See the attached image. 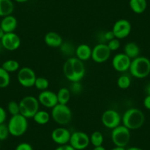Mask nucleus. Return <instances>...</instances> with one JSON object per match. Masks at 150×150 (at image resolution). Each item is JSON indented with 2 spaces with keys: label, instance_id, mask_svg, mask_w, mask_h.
<instances>
[{
  "label": "nucleus",
  "instance_id": "obj_1",
  "mask_svg": "<svg viewBox=\"0 0 150 150\" xmlns=\"http://www.w3.org/2000/svg\"><path fill=\"white\" fill-rule=\"evenodd\" d=\"M63 74L71 83L80 82L86 74V68L82 60L75 57H69L63 64Z\"/></svg>",
  "mask_w": 150,
  "mask_h": 150
},
{
  "label": "nucleus",
  "instance_id": "obj_2",
  "mask_svg": "<svg viewBox=\"0 0 150 150\" xmlns=\"http://www.w3.org/2000/svg\"><path fill=\"white\" fill-rule=\"evenodd\" d=\"M145 122L144 113L138 108H129L124 112L122 122L124 126L129 130L138 129L144 125Z\"/></svg>",
  "mask_w": 150,
  "mask_h": 150
},
{
  "label": "nucleus",
  "instance_id": "obj_3",
  "mask_svg": "<svg viewBox=\"0 0 150 150\" xmlns=\"http://www.w3.org/2000/svg\"><path fill=\"white\" fill-rule=\"evenodd\" d=\"M129 73L137 79H144L150 74V60L144 56L132 59L129 66Z\"/></svg>",
  "mask_w": 150,
  "mask_h": 150
},
{
  "label": "nucleus",
  "instance_id": "obj_4",
  "mask_svg": "<svg viewBox=\"0 0 150 150\" xmlns=\"http://www.w3.org/2000/svg\"><path fill=\"white\" fill-rule=\"evenodd\" d=\"M39 106L38 98L33 96H24L19 102L20 114L27 119H31L39 110Z\"/></svg>",
  "mask_w": 150,
  "mask_h": 150
},
{
  "label": "nucleus",
  "instance_id": "obj_5",
  "mask_svg": "<svg viewBox=\"0 0 150 150\" xmlns=\"http://www.w3.org/2000/svg\"><path fill=\"white\" fill-rule=\"evenodd\" d=\"M10 135L14 137H20L24 135L28 129L27 119L22 115L12 116L8 124Z\"/></svg>",
  "mask_w": 150,
  "mask_h": 150
},
{
  "label": "nucleus",
  "instance_id": "obj_6",
  "mask_svg": "<svg viewBox=\"0 0 150 150\" xmlns=\"http://www.w3.org/2000/svg\"><path fill=\"white\" fill-rule=\"evenodd\" d=\"M51 116L57 124L60 125H66L71 121L72 112L67 105L57 104L52 108Z\"/></svg>",
  "mask_w": 150,
  "mask_h": 150
},
{
  "label": "nucleus",
  "instance_id": "obj_7",
  "mask_svg": "<svg viewBox=\"0 0 150 150\" xmlns=\"http://www.w3.org/2000/svg\"><path fill=\"white\" fill-rule=\"evenodd\" d=\"M130 130L122 125L112 129L111 140L116 146L126 147L130 141Z\"/></svg>",
  "mask_w": 150,
  "mask_h": 150
},
{
  "label": "nucleus",
  "instance_id": "obj_8",
  "mask_svg": "<svg viewBox=\"0 0 150 150\" xmlns=\"http://www.w3.org/2000/svg\"><path fill=\"white\" fill-rule=\"evenodd\" d=\"M36 74L33 69L30 67H23L19 69L17 74V79L22 87L32 88L34 86L35 82Z\"/></svg>",
  "mask_w": 150,
  "mask_h": 150
},
{
  "label": "nucleus",
  "instance_id": "obj_9",
  "mask_svg": "<svg viewBox=\"0 0 150 150\" xmlns=\"http://www.w3.org/2000/svg\"><path fill=\"white\" fill-rule=\"evenodd\" d=\"M69 145L76 150H84L90 144V136L82 131H76L71 134Z\"/></svg>",
  "mask_w": 150,
  "mask_h": 150
},
{
  "label": "nucleus",
  "instance_id": "obj_10",
  "mask_svg": "<svg viewBox=\"0 0 150 150\" xmlns=\"http://www.w3.org/2000/svg\"><path fill=\"white\" fill-rule=\"evenodd\" d=\"M101 120L105 127L112 129L121 125L122 116L115 110L108 109L102 113Z\"/></svg>",
  "mask_w": 150,
  "mask_h": 150
},
{
  "label": "nucleus",
  "instance_id": "obj_11",
  "mask_svg": "<svg viewBox=\"0 0 150 150\" xmlns=\"http://www.w3.org/2000/svg\"><path fill=\"white\" fill-rule=\"evenodd\" d=\"M132 25L127 19H119L116 21L112 26V31L116 38L120 40L125 38L130 34Z\"/></svg>",
  "mask_w": 150,
  "mask_h": 150
},
{
  "label": "nucleus",
  "instance_id": "obj_12",
  "mask_svg": "<svg viewBox=\"0 0 150 150\" xmlns=\"http://www.w3.org/2000/svg\"><path fill=\"white\" fill-rule=\"evenodd\" d=\"M111 51L106 44H98L92 49L91 59L97 63L106 62L110 58Z\"/></svg>",
  "mask_w": 150,
  "mask_h": 150
},
{
  "label": "nucleus",
  "instance_id": "obj_13",
  "mask_svg": "<svg viewBox=\"0 0 150 150\" xmlns=\"http://www.w3.org/2000/svg\"><path fill=\"white\" fill-rule=\"evenodd\" d=\"M21 38L15 33H5L1 39L2 46L8 51H15L21 46Z\"/></svg>",
  "mask_w": 150,
  "mask_h": 150
},
{
  "label": "nucleus",
  "instance_id": "obj_14",
  "mask_svg": "<svg viewBox=\"0 0 150 150\" xmlns=\"http://www.w3.org/2000/svg\"><path fill=\"white\" fill-rule=\"evenodd\" d=\"M131 60L125 53L116 54L112 59V68L119 72H125L129 70L131 64Z\"/></svg>",
  "mask_w": 150,
  "mask_h": 150
},
{
  "label": "nucleus",
  "instance_id": "obj_15",
  "mask_svg": "<svg viewBox=\"0 0 150 150\" xmlns=\"http://www.w3.org/2000/svg\"><path fill=\"white\" fill-rule=\"evenodd\" d=\"M40 105L47 108H53L56 105L58 104L57 102V93L51 91H43L38 96Z\"/></svg>",
  "mask_w": 150,
  "mask_h": 150
},
{
  "label": "nucleus",
  "instance_id": "obj_16",
  "mask_svg": "<svg viewBox=\"0 0 150 150\" xmlns=\"http://www.w3.org/2000/svg\"><path fill=\"white\" fill-rule=\"evenodd\" d=\"M71 134V133L66 128L58 127L52 132L51 137L55 144L60 146H63L69 143Z\"/></svg>",
  "mask_w": 150,
  "mask_h": 150
},
{
  "label": "nucleus",
  "instance_id": "obj_17",
  "mask_svg": "<svg viewBox=\"0 0 150 150\" xmlns=\"http://www.w3.org/2000/svg\"><path fill=\"white\" fill-rule=\"evenodd\" d=\"M18 25V21L16 17L10 15L2 18L0 22V27L3 30L5 33H14Z\"/></svg>",
  "mask_w": 150,
  "mask_h": 150
},
{
  "label": "nucleus",
  "instance_id": "obj_18",
  "mask_svg": "<svg viewBox=\"0 0 150 150\" xmlns=\"http://www.w3.org/2000/svg\"><path fill=\"white\" fill-rule=\"evenodd\" d=\"M44 42L52 48H60L63 40L61 36L55 32H49L44 36Z\"/></svg>",
  "mask_w": 150,
  "mask_h": 150
},
{
  "label": "nucleus",
  "instance_id": "obj_19",
  "mask_svg": "<svg viewBox=\"0 0 150 150\" xmlns=\"http://www.w3.org/2000/svg\"><path fill=\"white\" fill-rule=\"evenodd\" d=\"M92 49L87 44H80L77 46L75 50V55L76 57L82 61H86L91 58Z\"/></svg>",
  "mask_w": 150,
  "mask_h": 150
},
{
  "label": "nucleus",
  "instance_id": "obj_20",
  "mask_svg": "<svg viewBox=\"0 0 150 150\" xmlns=\"http://www.w3.org/2000/svg\"><path fill=\"white\" fill-rule=\"evenodd\" d=\"M140 47L134 42H129L125 44L124 48V53L129 57L131 60L138 57L140 54Z\"/></svg>",
  "mask_w": 150,
  "mask_h": 150
},
{
  "label": "nucleus",
  "instance_id": "obj_21",
  "mask_svg": "<svg viewBox=\"0 0 150 150\" xmlns=\"http://www.w3.org/2000/svg\"><path fill=\"white\" fill-rule=\"evenodd\" d=\"M14 11V5L12 0H0V17L11 15Z\"/></svg>",
  "mask_w": 150,
  "mask_h": 150
},
{
  "label": "nucleus",
  "instance_id": "obj_22",
  "mask_svg": "<svg viewBox=\"0 0 150 150\" xmlns=\"http://www.w3.org/2000/svg\"><path fill=\"white\" fill-rule=\"evenodd\" d=\"M129 8L133 13L141 14L146 10V0H129Z\"/></svg>",
  "mask_w": 150,
  "mask_h": 150
},
{
  "label": "nucleus",
  "instance_id": "obj_23",
  "mask_svg": "<svg viewBox=\"0 0 150 150\" xmlns=\"http://www.w3.org/2000/svg\"><path fill=\"white\" fill-rule=\"evenodd\" d=\"M33 120L35 121L36 124L39 125H47L50 120V115L49 112L45 110H39L36 112L33 116Z\"/></svg>",
  "mask_w": 150,
  "mask_h": 150
},
{
  "label": "nucleus",
  "instance_id": "obj_24",
  "mask_svg": "<svg viewBox=\"0 0 150 150\" xmlns=\"http://www.w3.org/2000/svg\"><path fill=\"white\" fill-rule=\"evenodd\" d=\"M57 102L58 104L61 105H67L71 98V91L67 88H61L57 91Z\"/></svg>",
  "mask_w": 150,
  "mask_h": 150
},
{
  "label": "nucleus",
  "instance_id": "obj_25",
  "mask_svg": "<svg viewBox=\"0 0 150 150\" xmlns=\"http://www.w3.org/2000/svg\"><path fill=\"white\" fill-rule=\"evenodd\" d=\"M2 67L8 73H12V72H15L19 70L20 65L17 60H8L4 62Z\"/></svg>",
  "mask_w": 150,
  "mask_h": 150
},
{
  "label": "nucleus",
  "instance_id": "obj_26",
  "mask_svg": "<svg viewBox=\"0 0 150 150\" xmlns=\"http://www.w3.org/2000/svg\"><path fill=\"white\" fill-rule=\"evenodd\" d=\"M11 83V76L9 73L2 67H0V88H5Z\"/></svg>",
  "mask_w": 150,
  "mask_h": 150
},
{
  "label": "nucleus",
  "instance_id": "obj_27",
  "mask_svg": "<svg viewBox=\"0 0 150 150\" xmlns=\"http://www.w3.org/2000/svg\"><path fill=\"white\" fill-rule=\"evenodd\" d=\"M104 142V136L99 131H95L90 136V144L94 147L102 146Z\"/></svg>",
  "mask_w": 150,
  "mask_h": 150
},
{
  "label": "nucleus",
  "instance_id": "obj_28",
  "mask_svg": "<svg viewBox=\"0 0 150 150\" xmlns=\"http://www.w3.org/2000/svg\"><path fill=\"white\" fill-rule=\"evenodd\" d=\"M60 50L64 55L69 56L70 57H71L72 55L75 54L76 48H74L71 43L68 42V41H63V44L60 47Z\"/></svg>",
  "mask_w": 150,
  "mask_h": 150
},
{
  "label": "nucleus",
  "instance_id": "obj_29",
  "mask_svg": "<svg viewBox=\"0 0 150 150\" xmlns=\"http://www.w3.org/2000/svg\"><path fill=\"white\" fill-rule=\"evenodd\" d=\"M34 86L38 90L43 91L47 90V88L50 86V82L45 77H37L35 80V82Z\"/></svg>",
  "mask_w": 150,
  "mask_h": 150
},
{
  "label": "nucleus",
  "instance_id": "obj_30",
  "mask_svg": "<svg viewBox=\"0 0 150 150\" xmlns=\"http://www.w3.org/2000/svg\"><path fill=\"white\" fill-rule=\"evenodd\" d=\"M131 85L130 77L127 75H122L118 78L117 80V86L119 88L122 90L127 89Z\"/></svg>",
  "mask_w": 150,
  "mask_h": 150
},
{
  "label": "nucleus",
  "instance_id": "obj_31",
  "mask_svg": "<svg viewBox=\"0 0 150 150\" xmlns=\"http://www.w3.org/2000/svg\"><path fill=\"white\" fill-rule=\"evenodd\" d=\"M8 110L11 116L20 114L19 103L15 102V101L10 102L8 105Z\"/></svg>",
  "mask_w": 150,
  "mask_h": 150
},
{
  "label": "nucleus",
  "instance_id": "obj_32",
  "mask_svg": "<svg viewBox=\"0 0 150 150\" xmlns=\"http://www.w3.org/2000/svg\"><path fill=\"white\" fill-rule=\"evenodd\" d=\"M10 135L8 125L5 123L0 125V141H5Z\"/></svg>",
  "mask_w": 150,
  "mask_h": 150
},
{
  "label": "nucleus",
  "instance_id": "obj_33",
  "mask_svg": "<svg viewBox=\"0 0 150 150\" xmlns=\"http://www.w3.org/2000/svg\"><path fill=\"white\" fill-rule=\"evenodd\" d=\"M107 45H108V48H109V50H110L111 52H114L120 48L121 43L119 39H117V38H115L112 39L111 41H108Z\"/></svg>",
  "mask_w": 150,
  "mask_h": 150
},
{
  "label": "nucleus",
  "instance_id": "obj_34",
  "mask_svg": "<svg viewBox=\"0 0 150 150\" xmlns=\"http://www.w3.org/2000/svg\"><path fill=\"white\" fill-rule=\"evenodd\" d=\"M82 90H83V86H82L80 82H74V83H71V90L70 91L72 92L73 93H81Z\"/></svg>",
  "mask_w": 150,
  "mask_h": 150
},
{
  "label": "nucleus",
  "instance_id": "obj_35",
  "mask_svg": "<svg viewBox=\"0 0 150 150\" xmlns=\"http://www.w3.org/2000/svg\"><path fill=\"white\" fill-rule=\"evenodd\" d=\"M15 150H34L31 144L27 142H23L18 144L16 147Z\"/></svg>",
  "mask_w": 150,
  "mask_h": 150
},
{
  "label": "nucleus",
  "instance_id": "obj_36",
  "mask_svg": "<svg viewBox=\"0 0 150 150\" xmlns=\"http://www.w3.org/2000/svg\"><path fill=\"white\" fill-rule=\"evenodd\" d=\"M103 36H104V38H105V41H108H108H111L112 39H113V38H115L114 34H113L112 30H110V31L105 32V33H103Z\"/></svg>",
  "mask_w": 150,
  "mask_h": 150
},
{
  "label": "nucleus",
  "instance_id": "obj_37",
  "mask_svg": "<svg viewBox=\"0 0 150 150\" xmlns=\"http://www.w3.org/2000/svg\"><path fill=\"white\" fill-rule=\"evenodd\" d=\"M7 118V113L5 110L2 107L0 106V125L5 123Z\"/></svg>",
  "mask_w": 150,
  "mask_h": 150
},
{
  "label": "nucleus",
  "instance_id": "obj_38",
  "mask_svg": "<svg viewBox=\"0 0 150 150\" xmlns=\"http://www.w3.org/2000/svg\"><path fill=\"white\" fill-rule=\"evenodd\" d=\"M144 106L145 107L146 109L149 110H150V96L146 95L144 99Z\"/></svg>",
  "mask_w": 150,
  "mask_h": 150
},
{
  "label": "nucleus",
  "instance_id": "obj_39",
  "mask_svg": "<svg viewBox=\"0 0 150 150\" xmlns=\"http://www.w3.org/2000/svg\"><path fill=\"white\" fill-rule=\"evenodd\" d=\"M63 147H64V150H76L74 148L71 146L69 144H66V145H63Z\"/></svg>",
  "mask_w": 150,
  "mask_h": 150
},
{
  "label": "nucleus",
  "instance_id": "obj_40",
  "mask_svg": "<svg viewBox=\"0 0 150 150\" xmlns=\"http://www.w3.org/2000/svg\"><path fill=\"white\" fill-rule=\"evenodd\" d=\"M145 91L147 95H149L150 96V83H148L146 86V88H145Z\"/></svg>",
  "mask_w": 150,
  "mask_h": 150
},
{
  "label": "nucleus",
  "instance_id": "obj_41",
  "mask_svg": "<svg viewBox=\"0 0 150 150\" xmlns=\"http://www.w3.org/2000/svg\"><path fill=\"white\" fill-rule=\"evenodd\" d=\"M126 150H143V149H142L139 148V147L132 146V147H129L128 149H126Z\"/></svg>",
  "mask_w": 150,
  "mask_h": 150
},
{
  "label": "nucleus",
  "instance_id": "obj_42",
  "mask_svg": "<svg viewBox=\"0 0 150 150\" xmlns=\"http://www.w3.org/2000/svg\"><path fill=\"white\" fill-rule=\"evenodd\" d=\"M111 150H126V149H125V147L116 146H115V147H113Z\"/></svg>",
  "mask_w": 150,
  "mask_h": 150
},
{
  "label": "nucleus",
  "instance_id": "obj_43",
  "mask_svg": "<svg viewBox=\"0 0 150 150\" xmlns=\"http://www.w3.org/2000/svg\"><path fill=\"white\" fill-rule=\"evenodd\" d=\"M92 150H106V149H105L103 146H100L94 147Z\"/></svg>",
  "mask_w": 150,
  "mask_h": 150
},
{
  "label": "nucleus",
  "instance_id": "obj_44",
  "mask_svg": "<svg viewBox=\"0 0 150 150\" xmlns=\"http://www.w3.org/2000/svg\"><path fill=\"white\" fill-rule=\"evenodd\" d=\"M5 34V32L3 31V30H2V29L1 28V27H0V40L2 39V38L3 37Z\"/></svg>",
  "mask_w": 150,
  "mask_h": 150
},
{
  "label": "nucleus",
  "instance_id": "obj_45",
  "mask_svg": "<svg viewBox=\"0 0 150 150\" xmlns=\"http://www.w3.org/2000/svg\"><path fill=\"white\" fill-rule=\"evenodd\" d=\"M14 1L18 2V3H24V2H28L29 0H14Z\"/></svg>",
  "mask_w": 150,
  "mask_h": 150
},
{
  "label": "nucleus",
  "instance_id": "obj_46",
  "mask_svg": "<svg viewBox=\"0 0 150 150\" xmlns=\"http://www.w3.org/2000/svg\"><path fill=\"white\" fill-rule=\"evenodd\" d=\"M54 150H64V147H63V146H59Z\"/></svg>",
  "mask_w": 150,
  "mask_h": 150
}]
</instances>
